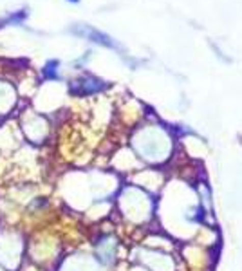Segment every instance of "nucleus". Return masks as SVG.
Listing matches in <instances>:
<instances>
[{"label":"nucleus","mask_w":242,"mask_h":271,"mask_svg":"<svg viewBox=\"0 0 242 271\" xmlns=\"http://www.w3.org/2000/svg\"><path fill=\"white\" fill-rule=\"evenodd\" d=\"M56 67H58V62L56 60H52V62H49L47 65L44 67V78H49V80H56L58 78V71H56Z\"/></svg>","instance_id":"nucleus-3"},{"label":"nucleus","mask_w":242,"mask_h":271,"mask_svg":"<svg viewBox=\"0 0 242 271\" xmlns=\"http://www.w3.org/2000/svg\"><path fill=\"white\" fill-rule=\"evenodd\" d=\"M69 2H78V0H69Z\"/></svg>","instance_id":"nucleus-4"},{"label":"nucleus","mask_w":242,"mask_h":271,"mask_svg":"<svg viewBox=\"0 0 242 271\" xmlns=\"http://www.w3.org/2000/svg\"><path fill=\"white\" fill-rule=\"evenodd\" d=\"M71 31L74 33V35H78V36H84V38H87V40L96 42V44L107 45V47H118V45H116V42H112L111 36L103 35V33H99L98 29H92L91 25H76V28H72Z\"/></svg>","instance_id":"nucleus-1"},{"label":"nucleus","mask_w":242,"mask_h":271,"mask_svg":"<svg viewBox=\"0 0 242 271\" xmlns=\"http://www.w3.org/2000/svg\"><path fill=\"white\" fill-rule=\"evenodd\" d=\"M103 87H105L103 82H99L98 78L84 76V78H79V80H76L71 85V92H74L78 96H85V94H94V92L101 91Z\"/></svg>","instance_id":"nucleus-2"}]
</instances>
